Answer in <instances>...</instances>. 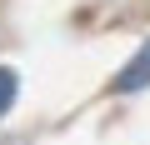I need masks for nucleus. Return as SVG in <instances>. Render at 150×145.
I'll return each mask as SVG.
<instances>
[{
	"label": "nucleus",
	"mask_w": 150,
	"mask_h": 145,
	"mask_svg": "<svg viewBox=\"0 0 150 145\" xmlns=\"http://www.w3.org/2000/svg\"><path fill=\"white\" fill-rule=\"evenodd\" d=\"M15 95H20V75H15L10 65H0V115L15 105Z\"/></svg>",
	"instance_id": "f03ea898"
},
{
	"label": "nucleus",
	"mask_w": 150,
	"mask_h": 145,
	"mask_svg": "<svg viewBox=\"0 0 150 145\" xmlns=\"http://www.w3.org/2000/svg\"><path fill=\"white\" fill-rule=\"evenodd\" d=\"M145 85H150V40L130 55V65L115 75V90H120V95H135V90H145Z\"/></svg>",
	"instance_id": "f257e3e1"
}]
</instances>
